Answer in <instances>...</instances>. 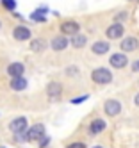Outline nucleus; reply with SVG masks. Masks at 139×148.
I'll list each match as a JSON object with an SVG mask.
<instances>
[{
	"label": "nucleus",
	"mask_w": 139,
	"mask_h": 148,
	"mask_svg": "<svg viewBox=\"0 0 139 148\" xmlns=\"http://www.w3.org/2000/svg\"><path fill=\"white\" fill-rule=\"evenodd\" d=\"M91 79L96 84H109V82H112V73L107 68H94L91 73Z\"/></svg>",
	"instance_id": "obj_1"
},
{
	"label": "nucleus",
	"mask_w": 139,
	"mask_h": 148,
	"mask_svg": "<svg viewBox=\"0 0 139 148\" xmlns=\"http://www.w3.org/2000/svg\"><path fill=\"white\" fill-rule=\"evenodd\" d=\"M41 137H45V125H41V123L32 125L27 132V141H38Z\"/></svg>",
	"instance_id": "obj_2"
},
{
	"label": "nucleus",
	"mask_w": 139,
	"mask_h": 148,
	"mask_svg": "<svg viewBox=\"0 0 139 148\" xmlns=\"http://www.w3.org/2000/svg\"><path fill=\"white\" fill-rule=\"evenodd\" d=\"M79 29H80V25L77 22H73V20H68V22H62L61 23L62 36H77L79 34Z\"/></svg>",
	"instance_id": "obj_3"
},
{
	"label": "nucleus",
	"mask_w": 139,
	"mask_h": 148,
	"mask_svg": "<svg viewBox=\"0 0 139 148\" xmlns=\"http://www.w3.org/2000/svg\"><path fill=\"white\" fill-rule=\"evenodd\" d=\"M9 129L13 130L14 134H23V130L27 129V120L23 116H20V118H14L13 121L9 123Z\"/></svg>",
	"instance_id": "obj_4"
},
{
	"label": "nucleus",
	"mask_w": 139,
	"mask_h": 148,
	"mask_svg": "<svg viewBox=\"0 0 139 148\" xmlns=\"http://www.w3.org/2000/svg\"><path fill=\"white\" fill-rule=\"evenodd\" d=\"M123 30H125V29H123L121 23H112V25L107 27L105 34H107V38H109V39H118V38L123 36Z\"/></svg>",
	"instance_id": "obj_5"
},
{
	"label": "nucleus",
	"mask_w": 139,
	"mask_h": 148,
	"mask_svg": "<svg viewBox=\"0 0 139 148\" xmlns=\"http://www.w3.org/2000/svg\"><path fill=\"white\" fill-rule=\"evenodd\" d=\"M103 111L109 116H116V114H120V111H121V103L118 100H107L105 105H103Z\"/></svg>",
	"instance_id": "obj_6"
},
{
	"label": "nucleus",
	"mask_w": 139,
	"mask_h": 148,
	"mask_svg": "<svg viewBox=\"0 0 139 148\" xmlns=\"http://www.w3.org/2000/svg\"><path fill=\"white\" fill-rule=\"evenodd\" d=\"M13 38L18 39V41H27V39H30V30L23 25H18L13 30Z\"/></svg>",
	"instance_id": "obj_7"
},
{
	"label": "nucleus",
	"mask_w": 139,
	"mask_h": 148,
	"mask_svg": "<svg viewBox=\"0 0 139 148\" xmlns=\"http://www.w3.org/2000/svg\"><path fill=\"white\" fill-rule=\"evenodd\" d=\"M109 62H111L112 68H125L127 62H128V59H127L125 54H112L111 59H109Z\"/></svg>",
	"instance_id": "obj_8"
},
{
	"label": "nucleus",
	"mask_w": 139,
	"mask_h": 148,
	"mask_svg": "<svg viewBox=\"0 0 139 148\" xmlns=\"http://www.w3.org/2000/svg\"><path fill=\"white\" fill-rule=\"evenodd\" d=\"M137 47H139V39L134 38V36H128V38H125V39L121 41V50H123V52H132V50H136Z\"/></svg>",
	"instance_id": "obj_9"
},
{
	"label": "nucleus",
	"mask_w": 139,
	"mask_h": 148,
	"mask_svg": "<svg viewBox=\"0 0 139 148\" xmlns=\"http://www.w3.org/2000/svg\"><path fill=\"white\" fill-rule=\"evenodd\" d=\"M23 71H25V66L21 64V62H13V64H9V68H7V73L13 79L21 77V75H23Z\"/></svg>",
	"instance_id": "obj_10"
},
{
	"label": "nucleus",
	"mask_w": 139,
	"mask_h": 148,
	"mask_svg": "<svg viewBox=\"0 0 139 148\" xmlns=\"http://www.w3.org/2000/svg\"><path fill=\"white\" fill-rule=\"evenodd\" d=\"M91 50H93V54H96V56H103V54L109 52V43H107V41H96V43H93Z\"/></svg>",
	"instance_id": "obj_11"
},
{
	"label": "nucleus",
	"mask_w": 139,
	"mask_h": 148,
	"mask_svg": "<svg viewBox=\"0 0 139 148\" xmlns=\"http://www.w3.org/2000/svg\"><path fill=\"white\" fill-rule=\"evenodd\" d=\"M68 47V39H66V36H55L52 39V48L55 50V52H59V50H64Z\"/></svg>",
	"instance_id": "obj_12"
},
{
	"label": "nucleus",
	"mask_w": 139,
	"mask_h": 148,
	"mask_svg": "<svg viewBox=\"0 0 139 148\" xmlns=\"http://www.w3.org/2000/svg\"><path fill=\"white\" fill-rule=\"evenodd\" d=\"M47 93H48V97H52V98L61 97V93H62L61 84H59V82H50L48 86H47Z\"/></svg>",
	"instance_id": "obj_13"
},
{
	"label": "nucleus",
	"mask_w": 139,
	"mask_h": 148,
	"mask_svg": "<svg viewBox=\"0 0 139 148\" xmlns=\"http://www.w3.org/2000/svg\"><path fill=\"white\" fill-rule=\"evenodd\" d=\"M105 127H107V123H105L103 120H93L91 125H89V130H91L93 134H100V132L105 130Z\"/></svg>",
	"instance_id": "obj_14"
},
{
	"label": "nucleus",
	"mask_w": 139,
	"mask_h": 148,
	"mask_svg": "<svg viewBox=\"0 0 139 148\" xmlns=\"http://www.w3.org/2000/svg\"><path fill=\"white\" fill-rule=\"evenodd\" d=\"M9 86H11V89H14V91H21V89L27 88V80H25L23 77H16V79L11 80Z\"/></svg>",
	"instance_id": "obj_15"
},
{
	"label": "nucleus",
	"mask_w": 139,
	"mask_h": 148,
	"mask_svg": "<svg viewBox=\"0 0 139 148\" xmlns=\"http://www.w3.org/2000/svg\"><path fill=\"white\" fill-rule=\"evenodd\" d=\"M45 48H47V43H45V41H43L41 38L30 41V50H32V52H38V54H39V52H43Z\"/></svg>",
	"instance_id": "obj_16"
},
{
	"label": "nucleus",
	"mask_w": 139,
	"mask_h": 148,
	"mask_svg": "<svg viewBox=\"0 0 139 148\" xmlns=\"http://www.w3.org/2000/svg\"><path fill=\"white\" fill-rule=\"evenodd\" d=\"M86 43H88V38L82 36V34L73 36V39H71V45H73L75 48H82V47H86Z\"/></svg>",
	"instance_id": "obj_17"
},
{
	"label": "nucleus",
	"mask_w": 139,
	"mask_h": 148,
	"mask_svg": "<svg viewBox=\"0 0 139 148\" xmlns=\"http://www.w3.org/2000/svg\"><path fill=\"white\" fill-rule=\"evenodd\" d=\"M2 5L7 9V11H14V9H16V2H14V0H2Z\"/></svg>",
	"instance_id": "obj_18"
},
{
	"label": "nucleus",
	"mask_w": 139,
	"mask_h": 148,
	"mask_svg": "<svg viewBox=\"0 0 139 148\" xmlns=\"http://www.w3.org/2000/svg\"><path fill=\"white\" fill-rule=\"evenodd\" d=\"M30 20H34V22H47V16L38 13V11H34V13L30 14Z\"/></svg>",
	"instance_id": "obj_19"
},
{
	"label": "nucleus",
	"mask_w": 139,
	"mask_h": 148,
	"mask_svg": "<svg viewBox=\"0 0 139 148\" xmlns=\"http://www.w3.org/2000/svg\"><path fill=\"white\" fill-rule=\"evenodd\" d=\"M14 139L23 143V141H27V134H14Z\"/></svg>",
	"instance_id": "obj_20"
},
{
	"label": "nucleus",
	"mask_w": 139,
	"mask_h": 148,
	"mask_svg": "<svg viewBox=\"0 0 139 148\" xmlns=\"http://www.w3.org/2000/svg\"><path fill=\"white\" fill-rule=\"evenodd\" d=\"M88 97H89V95H82L80 98H73L71 103H80V102H84V100H88Z\"/></svg>",
	"instance_id": "obj_21"
},
{
	"label": "nucleus",
	"mask_w": 139,
	"mask_h": 148,
	"mask_svg": "<svg viewBox=\"0 0 139 148\" xmlns=\"http://www.w3.org/2000/svg\"><path fill=\"white\" fill-rule=\"evenodd\" d=\"M48 143H50V137H41V141H39V146H41V148H45Z\"/></svg>",
	"instance_id": "obj_22"
},
{
	"label": "nucleus",
	"mask_w": 139,
	"mask_h": 148,
	"mask_svg": "<svg viewBox=\"0 0 139 148\" xmlns=\"http://www.w3.org/2000/svg\"><path fill=\"white\" fill-rule=\"evenodd\" d=\"M66 148H86V145H84V143H71V145H68Z\"/></svg>",
	"instance_id": "obj_23"
},
{
	"label": "nucleus",
	"mask_w": 139,
	"mask_h": 148,
	"mask_svg": "<svg viewBox=\"0 0 139 148\" xmlns=\"http://www.w3.org/2000/svg\"><path fill=\"white\" fill-rule=\"evenodd\" d=\"M132 70H134V71H139V61L132 62Z\"/></svg>",
	"instance_id": "obj_24"
},
{
	"label": "nucleus",
	"mask_w": 139,
	"mask_h": 148,
	"mask_svg": "<svg viewBox=\"0 0 139 148\" xmlns=\"http://www.w3.org/2000/svg\"><path fill=\"white\" fill-rule=\"evenodd\" d=\"M134 102H136V105H137V107H139V93L136 95V98H134Z\"/></svg>",
	"instance_id": "obj_25"
},
{
	"label": "nucleus",
	"mask_w": 139,
	"mask_h": 148,
	"mask_svg": "<svg viewBox=\"0 0 139 148\" xmlns=\"http://www.w3.org/2000/svg\"><path fill=\"white\" fill-rule=\"evenodd\" d=\"M93 148H103V146H93Z\"/></svg>",
	"instance_id": "obj_26"
},
{
	"label": "nucleus",
	"mask_w": 139,
	"mask_h": 148,
	"mask_svg": "<svg viewBox=\"0 0 139 148\" xmlns=\"http://www.w3.org/2000/svg\"><path fill=\"white\" fill-rule=\"evenodd\" d=\"M0 148H4V146H0Z\"/></svg>",
	"instance_id": "obj_27"
},
{
	"label": "nucleus",
	"mask_w": 139,
	"mask_h": 148,
	"mask_svg": "<svg viewBox=\"0 0 139 148\" xmlns=\"http://www.w3.org/2000/svg\"><path fill=\"white\" fill-rule=\"evenodd\" d=\"M0 25H2V23H0Z\"/></svg>",
	"instance_id": "obj_28"
}]
</instances>
